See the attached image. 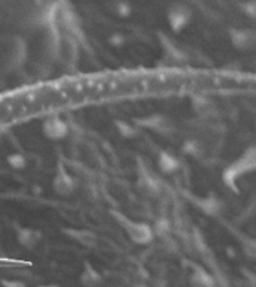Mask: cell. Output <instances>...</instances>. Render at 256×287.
Here are the masks:
<instances>
[{
  "label": "cell",
  "mask_w": 256,
  "mask_h": 287,
  "mask_svg": "<svg viewBox=\"0 0 256 287\" xmlns=\"http://www.w3.org/2000/svg\"><path fill=\"white\" fill-rule=\"evenodd\" d=\"M53 190L62 198H69L77 190V180L69 174L68 168L60 162L57 163L56 174L53 176Z\"/></svg>",
  "instance_id": "6da1fadb"
},
{
  "label": "cell",
  "mask_w": 256,
  "mask_h": 287,
  "mask_svg": "<svg viewBox=\"0 0 256 287\" xmlns=\"http://www.w3.org/2000/svg\"><path fill=\"white\" fill-rule=\"evenodd\" d=\"M41 132L48 141L59 142L69 135V126L60 116H50L42 122Z\"/></svg>",
  "instance_id": "7a4b0ae2"
},
{
  "label": "cell",
  "mask_w": 256,
  "mask_h": 287,
  "mask_svg": "<svg viewBox=\"0 0 256 287\" xmlns=\"http://www.w3.org/2000/svg\"><path fill=\"white\" fill-rule=\"evenodd\" d=\"M111 214H113V217L123 226L125 232L128 234L129 238H130L132 241H135V242H138V244H145V242L150 240V232H148L147 226L139 224V223L129 222V220H126V217H125L123 214H120V212L113 211Z\"/></svg>",
  "instance_id": "3957f363"
},
{
  "label": "cell",
  "mask_w": 256,
  "mask_h": 287,
  "mask_svg": "<svg viewBox=\"0 0 256 287\" xmlns=\"http://www.w3.org/2000/svg\"><path fill=\"white\" fill-rule=\"evenodd\" d=\"M15 240L20 247L26 250H35L44 240V235L39 229L32 226H18L15 229Z\"/></svg>",
  "instance_id": "277c9868"
},
{
  "label": "cell",
  "mask_w": 256,
  "mask_h": 287,
  "mask_svg": "<svg viewBox=\"0 0 256 287\" xmlns=\"http://www.w3.org/2000/svg\"><path fill=\"white\" fill-rule=\"evenodd\" d=\"M63 234L84 248H98V246H99V238L93 230L66 228V229H63Z\"/></svg>",
  "instance_id": "5b68a950"
},
{
  "label": "cell",
  "mask_w": 256,
  "mask_h": 287,
  "mask_svg": "<svg viewBox=\"0 0 256 287\" xmlns=\"http://www.w3.org/2000/svg\"><path fill=\"white\" fill-rule=\"evenodd\" d=\"M80 283L83 287H102L104 277L89 260H86L83 265V271L80 274Z\"/></svg>",
  "instance_id": "8992f818"
},
{
  "label": "cell",
  "mask_w": 256,
  "mask_h": 287,
  "mask_svg": "<svg viewBox=\"0 0 256 287\" xmlns=\"http://www.w3.org/2000/svg\"><path fill=\"white\" fill-rule=\"evenodd\" d=\"M6 163H8V166H9L12 170H17V172L26 170L27 166H29V162H27L26 154H24V152H20V151L9 152V154L6 156Z\"/></svg>",
  "instance_id": "52a82bcc"
},
{
  "label": "cell",
  "mask_w": 256,
  "mask_h": 287,
  "mask_svg": "<svg viewBox=\"0 0 256 287\" xmlns=\"http://www.w3.org/2000/svg\"><path fill=\"white\" fill-rule=\"evenodd\" d=\"M114 126H116L119 135H122L123 138H133V136H135V129H133V126H132L130 123H128V122H125V120H116V122H114Z\"/></svg>",
  "instance_id": "ba28073f"
},
{
  "label": "cell",
  "mask_w": 256,
  "mask_h": 287,
  "mask_svg": "<svg viewBox=\"0 0 256 287\" xmlns=\"http://www.w3.org/2000/svg\"><path fill=\"white\" fill-rule=\"evenodd\" d=\"M107 42H108V45H111L113 48H122V46L125 45L126 39H125V34H123V33L114 32V33H111V34L107 38Z\"/></svg>",
  "instance_id": "9c48e42d"
},
{
  "label": "cell",
  "mask_w": 256,
  "mask_h": 287,
  "mask_svg": "<svg viewBox=\"0 0 256 287\" xmlns=\"http://www.w3.org/2000/svg\"><path fill=\"white\" fill-rule=\"evenodd\" d=\"M111 9L120 18H126L132 14V9H130L128 3H114V4H111Z\"/></svg>",
  "instance_id": "30bf717a"
},
{
  "label": "cell",
  "mask_w": 256,
  "mask_h": 287,
  "mask_svg": "<svg viewBox=\"0 0 256 287\" xmlns=\"http://www.w3.org/2000/svg\"><path fill=\"white\" fill-rule=\"evenodd\" d=\"M2 287H27V284L21 280H2Z\"/></svg>",
  "instance_id": "8fae6325"
},
{
  "label": "cell",
  "mask_w": 256,
  "mask_h": 287,
  "mask_svg": "<svg viewBox=\"0 0 256 287\" xmlns=\"http://www.w3.org/2000/svg\"><path fill=\"white\" fill-rule=\"evenodd\" d=\"M36 287H62V286H59V284H54V283H51V284H39V286H36Z\"/></svg>",
  "instance_id": "7c38bea8"
}]
</instances>
